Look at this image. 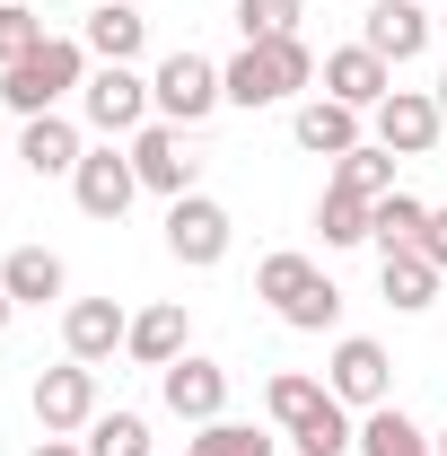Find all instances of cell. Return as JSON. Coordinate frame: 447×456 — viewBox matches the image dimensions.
I'll list each match as a JSON object with an SVG mask.
<instances>
[{
  "label": "cell",
  "instance_id": "obj_27",
  "mask_svg": "<svg viewBox=\"0 0 447 456\" xmlns=\"http://www.w3.org/2000/svg\"><path fill=\"white\" fill-rule=\"evenodd\" d=\"M79 448L88 456H150V421H141V412H97V421L79 430Z\"/></svg>",
  "mask_w": 447,
  "mask_h": 456
},
{
  "label": "cell",
  "instance_id": "obj_29",
  "mask_svg": "<svg viewBox=\"0 0 447 456\" xmlns=\"http://www.w3.org/2000/svg\"><path fill=\"white\" fill-rule=\"evenodd\" d=\"M228 18H237V36H246V45H272V36H298V18H307V9H298V0H237Z\"/></svg>",
  "mask_w": 447,
  "mask_h": 456
},
{
  "label": "cell",
  "instance_id": "obj_5",
  "mask_svg": "<svg viewBox=\"0 0 447 456\" xmlns=\"http://www.w3.org/2000/svg\"><path fill=\"white\" fill-rule=\"evenodd\" d=\"M79 114H88L106 141H132L141 123H158V106H150V79H141L132 61H97V70H88V88H79Z\"/></svg>",
  "mask_w": 447,
  "mask_h": 456
},
{
  "label": "cell",
  "instance_id": "obj_22",
  "mask_svg": "<svg viewBox=\"0 0 447 456\" xmlns=\"http://www.w3.org/2000/svg\"><path fill=\"white\" fill-rule=\"evenodd\" d=\"M360 456H439V439L403 403H378V412H360Z\"/></svg>",
  "mask_w": 447,
  "mask_h": 456
},
{
  "label": "cell",
  "instance_id": "obj_24",
  "mask_svg": "<svg viewBox=\"0 0 447 456\" xmlns=\"http://www.w3.org/2000/svg\"><path fill=\"white\" fill-rule=\"evenodd\" d=\"M325 403H334V387H325V378H298V369H280L272 387H264V412H272V430H280V439H289L298 421H316Z\"/></svg>",
  "mask_w": 447,
  "mask_h": 456
},
{
  "label": "cell",
  "instance_id": "obj_25",
  "mask_svg": "<svg viewBox=\"0 0 447 456\" xmlns=\"http://www.w3.org/2000/svg\"><path fill=\"white\" fill-rule=\"evenodd\" d=\"M289 448H298V456H351V448H360V421H351V403L334 395L316 421H298V430H289Z\"/></svg>",
  "mask_w": 447,
  "mask_h": 456
},
{
  "label": "cell",
  "instance_id": "obj_2",
  "mask_svg": "<svg viewBox=\"0 0 447 456\" xmlns=\"http://www.w3.org/2000/svg\"><path fill=\"white\" fill-rule=\"evenodd\" d=\"M255 298L272 307L289 334H325V325L342 316V289H334V273H316V264H307V255H289V246L255 264Z\"/></svg>",
  "mask_w": 447,
  "mask_h": 456
},
{
  "label": "cell",
  "instance_id": "obj_8",
  "mask_svg": "<svg viewBox=\"0 0 447 456\" xmlns=\"http://www.w3.org/2000/svg\"><path fill=\"white\" fill-rule=\"evenodd\" d=\"M325 387H334L351 412H378V403H394V360H386V342L342 334V342H334V360H325Z\"/></svg>",
  "mask_w": 447,
  "mask_h": 456
},
{
  "label": "cell",
  "instance_id": "obj_6",
  "mask_svg": "<svg viewBox=\"0 0 447 456\" xmlns=\"http://www.w3.org/2000/svg\"><path fill=\"white\" fill-rule=\"evenodd\" d=\"M36 421H45V439H79L106 403H97V369L88 360H61V369H36Z\"/></svg>",
  "mask_w": 447,
  "mask_h": 456
},
{
  "label": "cell",
  "instance_id": "obj_17",
  "mask_svg": "<svg viewBox=\"0 0 447 456\" xmlns=\"http://www.w3.org/2000/svg\"><path fill=\"white\" fill-rule=\"evenodd\" d=\"M289 141H298L307 159H351V150H360V106H342V97H307V106L289 114Z\"/></svg>",
  "mask_w": 447,
  "mask_h": 456
},
{
  "label": "cell",
  "instance_id": "obj_33",
  "mask_svg": "<svg viewBox=\"0 0 447 456\" xmlns=\"http://www.w3.org/2000/svg\"><path fill=\"white\" fill-rule=\"evenodd\" d=\"M27 456H88V448H79V439H36Z\"/></svg>",
  "mask_w": 447,
  "mask_h": 456
},
{
  "label": "cell",
  "instance_id": "obj_1",
  "mask_svg": "<svg viewBox=\"0 0 447 456\" xmlns=\"http://www.w3.org/2000/svg\"><path fill=\"white\" fill-rule=\"evenodd\" d=\"M88 61H97V53H88L79 36H45L27 61H9V70H0V106L27 114V123H36V114H61V97H79V88H88Z\"/></svg>",
  "mask_w": 447,
  "mask_h": 456
},
{
  "label": "cell",
  "instance_id": "obj_30",
  "mask_svg": "<svg viewBox=\"0 0 447 456\" xmlns=\"http://www.w3.org/2000/svg\"><path fill=\"white\" fill-rule=\"evenodd\" d=\"M184 456H272V430H255V421H202V439H193V448Z\"/></svg>",
  "mask_w": 447,
  "mask_h": 456
},
{
  "label": "cell",
  "instance_id": "obj_21",
  "mask_svg": "<svg viewBox=\"0 0 447 456\" xmlns=\"http://www.w3.org/2000/svg\"><path fill=\"white\" fill-rule=\"evenodd\" d=\"M439 264L421 255V246H403V255H378V289H386V307H403V316H421L430 298H439Z\"/></svg>",
  "mask_w": 447,
  "mask_h": 456
},
{
  "label": "cell",
  "instance_id": "obj_23",
  "mask_svg": "<svg viewBox=\"0 0 447 456\" xmlns=\"http://www.w3.org/2000/svg\"><path fill=\"white\" fill-rule=\"evenodd\" d=\"M421 228H430V202L394 184L386 202L369 211V246H378V255H403V246H421Z\"/></svg>",
  "mask_w": 447,
  "mask_h": 456
},
{
  "label": "cell",
  "instance_id": "obj_32",
  "mask_svg": "<svg viewBox=\"0 0 447 456\" xmlns=\"http://www.w3.org/2000/svg\"><path fill=\"white\" fill-rule=\"evenodd\" d=\"M421 255L447 273V202H430V228H421Z\"/></svg>",
  "mask_w": 447,
  "mask_h": 456
},
{
  "label": "cell",
  "instance_id": "obj_15",
  "mask_svg": "<svg viewBox=\"0 0 447 456\" xmlns=\"http://www.w3.org/2000/svg\"><path fill=\"white\" fill-rule=\"evenodd\" d=\"M123 334H132V316H123L114 298H70V307H61V351L88 360V369H106L114 351H123Z\"/></svg>",
  "mask_w": 447,
  "mask_h": 456
},
{
  "label": "cell",
  "instance_id": "obj_36",
  "mask_svg": "<svg viewBox=\"0 0 447 456\" xmlns=\"http://www.w3.org/2000/svg\"><path fill=\"white\" fill-rule=\"evenodd\" d=\"M439 456H447V430H439Z\"/></svg>",
  "mask_w": 447,
  "mask_h": 456
},
{
  "label": "cell",
  "instance_id": "obj_10",
  "mask_svg": "<svg viewBox=\"0 0 447 456\" xmlns=\"http://www.w3.org/2000/svg\"><path fill=\"white\" fill-rule=\"evenodd\" d=\"M369 132H378V150H394V159H430L439 132H447V114H439L430 88H394L386 106L369 114Z\"/></svg>",
  "mask_w": 447,
  "mask_h": 456
},
{
  "label": "cell",
  "instance_id": "obj_4",
  "mask_svg": "<svg viewBox=\"0 0 447 456\" xmlns=\"http://www.w3.org/2000/svg\"><path fill=\"white\" fill-rule=\"evenodd\" d=\"M150 106H158V123H184V132H193V123H211V114L228 106L220 61L193 53V45H184V53H167L158 70H150Z\"/></svg>",
  "mask_w": 447,
  "mask_h": 456
},
{
  "label": "cell",
  "instance_id": "obj_9",
  "mask_svg": "<svg viewBox=\"0 0 447 456\" xmlns=\"http://www.w3.org/2000/svg\"><path fill=\"white\" fill-rule=\"evenodd\" d=\"M123 150H132L141 193H167V202H184V193H193V167H202V159L184 150V123H141Z\"/></svg>",
  "mask_w": 447,
  "mask_h": 456
},
{
  "label": "cell",
  "instance_id": "obj_18",
  "mask_svg": "<svg viewBox=\"0 0 447 456\" xmlns=\"http://www.w3.org/2000/svg\"><path fill=\"white\" fill-rule=\"evenodd\" d=\"M79 45L97 61H141V45H150V18L132 9V0H88V27H79Z\"/></svg>",
  "mask_w": 447,
  "mask_h": 456
},
{
  "label": "cell",
  "instance_id": "obj_20",
  "mask_svg": "<svg viewBox=\"0 0 447 456\" xmlns=\"http://www.w3.org/2000/svg\"><path fill=\"white\" fill-rule=\"evenodd\" d=\"M18 159H27L36 175H79L88 141H79V123H70V114H36V123L18 132Z\"/></svg>",
  "mask_w": 447,
  "mask_h": 456
},
{
  "label": "cell",
  "instance_id": "obj_16",
  "mask_svg": "<svg viewBox=\"0 0 447 456\" xmlns=\"http://www.w3.org/2000/svg\"><path fill=\"white\" fill-rule=\"evenodd\" d=\"M123 351H132L141 369H175V360L193 351V316H184V298L141 307V316H132V334H123Z\"/></svg>",
  "mask_w": 447,
  "mask_h": 456
},
{
  "label": "cell",
  "instance_id": "obj_12",
  "mask_svg": "<svg viewBox=\"0 0 447 456\" xmlns=\"http://www.w3.org/2000/svg\"><path fill=\"white\" fill-rule=\"evenodd\" d=\"M158 395H167L175 421L202 430V421H220V412H228V369H220V360H202V351H184L175 369H158Z\"/></svg>",
  "mask_w": 447,
  "mask_h": 456
},
{
  "label": "cell",
  "instance_id": "obj_31",
  "mask_svg": "<svg viewBox=\"0 0 447 456\" xmlns=\"http://www.w3.org/2000/svg\"><path fill=\"white\" fill-rule=\"evenodd\" d=\"M45 45V18H36V0H0V70L9 61H27Z\"/></svg>",
  "mask_w": 447,
  "mask_h": 456
},
{
  "label": "cell",
  "instance_id": "obj_7",
  "mask_svg": "<svg viewBox=\"0 0 447 456\" xmlns=\"http://www.w3.org/2000/svg\"><path fill=\"white\" fill-rule=\"evenodd\" d=\"M228 237H237L228 202H211V193H184V202H167V255L184 264V273H211V264L228 255Z\"/></svg>",
  "mask_w": 447,
  "mask_h": 456
},
{
  "label": "cell",
  "instance_id": "obj_28",
  "mask_svg": "<svg viewBox=\"0 0 447 456\" xmlns=\"http://www.w3.org/2000/svg\"><path fill=\"white\" fill-rule=\"evenodd\" d=\"M369 211H378V202H360V193L325 184V202H316V228H325V246H369Z\"/></svg>",
  "mask_w": 447,
  "mask_h": 456
},
{
  "label": "cell",
  "instance_id": "obj_3",
  "mask_svg": "<svg viewBox=\"0 0 447 456\" xmlns=\"http://www.w3.org/2000/svg\"><path fill=\"white\" fill-rule=\"evenodd\" d=\"M228 79V106H289L298 88H316V53H307V36H272V45H246L237 61H220Z\"/></svg>",
  "mask_w": 447,
  "mask_h": 456
},
{
  "label": "cell",
  "instance_id": "obj_35",
  "mask_svg": "<svg viewBox=\"0 0 447 456\" xmlns=\"http://www.w3.org/2000/svg\"><path fill=\"white\" fill-rule=\"evenodd\" d=\"M430 97H439V114H447V70H439V88H430Z\"/></svg>",
  "mask_w": 447,
  "mask_h": 456
},
{
  "label": "cell",
  "instance_id": "obj_26",
  "mask_svg": "<svg viewBox=\"0 0 447 456\" xmlns=\"http://www.w3.org/2000/svg\"><path fill=\"white\" fill-rule=\"evenodd\" d=\"M334 184H342V193H360V202H386V193H394V150L360 141L351 159H334Z\"/></svg>",
  "mask_w": 447,
  "mask_h": 456
},
{
  "label": "cell",
  "instance_id": "obj_34",
  "mask_svg": "<svg viewBox=\"0 0 447 456\" xmlns=\"http://www.w3.org/2000/svg\"><path fill=\"white\" fill-rule=\"evenodd\" d=\"M9 316H18V298H9V289H0V334H9Z\"/></svg>",
  "mask_w": 447,
  "mask_h": 456
},
{
  "label": "cell",
  "instance_id": "obj_19",
  "mask_svg": "<svg viewBox=\"0 0 447 456\" xmlns=\"http://www.w3.org/2000/svg\"><path fill=\"white\" fill-rule=\"evenodd\" d=\"M0 289H9L18 307H53L61 289H70V264H61L53 246H9V264H0Z\"/></svg>",
  "mask_w": 447,
  "mask_h": 456
},
{
  "label": "cell",
  "instance_id": "obj_13",
  "mask_svg": "<svg viewBox=\"0 0 447 456\" xmlns=\"http://www.w3.org/2000/svg\"><path fill=\"white\" fill-rule=\"evenodd\" d=\"M316 79H325V97H342V106H360V114H378L394 97V61H378L369 45H342V53L316 61Z\"/></svg>",
  "mask_w": 447,
  "mask_h": 456
},
{
  "label": "cell",
  "instance_id": "obj_37",
  "mask_svg": "<svg viewBox=\"0 0 447 456\" xmlns=\"http://www.w3.org/2000/svg\"><path fill=\"white\" fill-rule=\"evenodd\" d=\"M439 27H447V9H439Z\"/></svg>",
  "mask_w": 447,
  "mask_h": 456
},
{
  "label": "cell",
  "instance_id": "obj_11",
  "mask_svg": "<svg viewBox=\"0 0 447 456\" xmlns=\"http://www.w3.org/2000/svg\"><path fill=\"white\" fill-rule=\"evenodd\" d=\"M70 193H79V211L88 220H123L132 202H141V175H132V150H88L79 159V175H70Z\"/></svg>",
  "mask_w": 447,
  "mask_h": 456
},
{
  "label": "cell",
  "instance_id": "obj_14",
  "mask_svg": "<svg viewBox=\"0 0 447 456\" xmlns=\"http://www.w3.org/2000/svg\"><path fill=\"white\" fill-rule=\"evenodd\" d=\"M430 27H439V18H430L421 0H378V9L360 18V45L378 61H421L430 53Z\"/></svg>",
  "mask_w": 447,
  "mask_h": 456
}]
</instances>
